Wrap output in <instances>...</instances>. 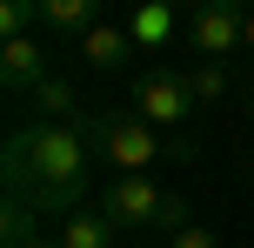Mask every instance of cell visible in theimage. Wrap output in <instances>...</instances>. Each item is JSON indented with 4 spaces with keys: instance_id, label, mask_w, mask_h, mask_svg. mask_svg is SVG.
Instances as JSON below:
<instances>
[{
    "instance_id": "5",
    "label": "cell",
    "mask_w": 254,
    "mask_h": 248,
    "mask_svg": "<svg viewBox=\"0 0 254 248\" xmlns=\"http://www.w3.org/2000/svg\"><path fill=\"white\" fill-rule=\"evenodd\" d=\"M134 114H147L154 128H188V114H194L188 74H181V67H147V74H134Z\"/></svg>"
},
{
    "instance_id": "11",
    "label": "cell",
    "mask_w": 254,
    "mask_h": 248,
    "mask_svg": "<svg viewBox=\"0 0 254 248\" xmlns=\"http://www.w3.org/2000/svg\"><path fill=\"white\" fill-rule=\"evenodd\" d=\"M181 74H188L194 107H201V101H221V94L234 87V67H228V61H194V67H181Z\"/></svg>"
},
{
    "instance_id": "9",
    "label": "cell",
    "mask_w": 254,
    "mask_h": 248,
    "mask_svg": "<svg viewBox=\"0 0 254 248\" xmlns=\"http://www.w3.org/2000/svg\"><path fill=\"white\" fill-rule=\"evenodd\" d=\"M127 34H134V47H161V40H174V0H140Z\"/></svg>"
},
{
    "instance_id": "8",
    "label": "cell",
    "mask_w": 254,
    "mask_h": 248,
    "mask_svg": "<svg viewBox=\"0 0 254 248\" xmlns=\"http://www.w3.org/2000/svg\"><path fill=\"white\" fill-rule=\"evenodd\" d=\"M40 20L54 34H87V27H101V0H40Z\"/></svg>"
},
{
    "instance_id": "10",
    "label": "cell",
    "mask_w": 254,
    "mask_h": 248,
    "mask_svg": "<svg viewBox=\"0 0 254 248\" xmlns=\"http://www.w3.org/2000/svg\"><path fill=\"white\" fill-rule=\"evenodd\" d=\"M121 242V228L107 222L101 208H87V215H74V222L61 228V248H114Z\"/></svg>"
},
{
    "instance_id": "12",
    "label": "cell",
    "mask_w": 254,
    "mask_h": 248,
    "mask_svg": "<svg viewBox=\"0 0 254 248\" xmlns=\"http://www.w3.org/2000/svg\"><path fill=\"white\" fill-rule=\"evenodd\" d=\"M34 242H40V215L7 195V208H0V248H34Z\"/></svg>"
},
{
    "instance_id": "19",
    "label": "cell",
    "mask_w": 254,
    "mask_h": 248,
    "mask_svg": "<svg viewBox=\"0 0 254 248\" xmlns=\"http://www.w3.org/2000/svg\"><path fill=\"white\" fill-rule=\"evenodd\" d=\"M188 7H201V0H188Z\"/></svg>"
},
{
    "instance_id": "17",
    "label": "cell",
    "mask_w": 254,
    "mask_h": 248,
    "mask_svg": "<svg viewBox=\"0 0 254 248\" xmlns=\"http://www.w3.org/2000/svg\"><path fill=\"white\" fill-rule=\"evenodd\" d=\"M248 47H254V13H248Z\"/></svg>"
},
{
    "instance_id": "15",
    "label": "cell",
    "mask_w": 254,
    "mask_h": 248,
    "mask_svg": "<svg viewBox=\"0 0 254 248\" xmlns=\"http://www.w3.org/2000/svg\"><path fill=\"white\" fill-rule=\"evenodd\" d=\"M161 248H221V235H214V228H201V222H188V228H174Z\"/></svg>"
},
{
    "instance_id": "16",
    "label": "cell",
    "mask_w": 254,
    "mask_h": 248,
    "mask_svg": "<svg viewBox=\"0 0 254 248\" xmlns=\"http://www.w3.org/2000/svg\"><path fill=\"white\" fill-rule=\"evenodd\" d=\"M34 248H61V235H40V242H34Z\"/></svg>"
},
{
    "instance_id": "1",
    "label": "cell",
    "mask_w": 254,
    "mask_h": 248,
    "mask_svg": "<svg viewBox=\"0 0 254 248\" xmlns=\"http://www.w3.org/2000/svg\"><path fill=\"white\" fill-rule=\"evenodd\" d=\"M0 181L13 201H27L34 215H67L94 188V141L80 121H34L7 141L0 155Z\"/></svg>"
},
{
    "instance_id": "18",
    "label": "cell",
    "mask_w": 254,
    "mask_h": 248,
    "mask_svg": "<svg viewBox=\"0 0 254 248\" xmlns=\"http://www.w3.org/2000/svg\"><path fill=\"white\" fill-rule=\"evenodd\" d=\"M241 7H248V13H254V0H241Z\"/></svg>"
},
{
    "instance_id": "13",
    "label": "cell",
    "mask_w": 254,
    "mask_h": 248,
    "mask_svg": "<svg viewBox=\"0 0 254 248\" xmlns=\"http://www.w3.org/2000/svg\"><path fill=\"white\" fill-rule=\"evenodd\" d=\"M34 94H40V114H47V121H80V101H74V87H67L61 74H47Z\"/></svg>"
},
{
    "instance_id": "3",
    "label": "cell",
    "mask_w": 254,
    "mask_h": 248,
    "mask_svg": "<svg viewBox=\"0 0 254 248\" xmlns=\"http://www.w3.org/2000/svg\"><path fill=\"white\" fill-rule=\"evenodd\" d=\"M80 128H87L94 155H101L114 174H147L154 161L167 155V141L154 134V121L134 114V107H101V114H80Z\"/></svg>"
},
{
    "instance_id": "4",
    "label": "cell",
    "mask_w": 254,
    "mask_h": 248,
    "mask_svg": "<svg viewBox=\"0 0 254 248\" xmlns=\"http://www.w3.org/2000/svg\"><path fill=\"white\" fill-rule=\"evenodd\" d=\"M181 40H188L194 54H207V61H221L228 47H248V7L241 0H201V7H188V20H181Z\"/></svg>"
},
{
    "instance_id": "2",
    "label": "cell",
    "mask_w": 254,
    "mask_h": 248,
    "mask_svg": "<svg viewBox=\"0 0 254 248\" xmlns=\"http://www.w3.org/2000/svg\"><path fill=\"white\" fill-rule=\"evenodd\" d=\"M101 215L121 228V235H174V228H188V201L167 195V188H154L147 174H114V181H101Z\"/></svg>"
},
{
    "instance_id": "7",
    "label": "cell",
    "mask_w": 254,
    "mask_h": 248,
    "mask_svg": "<svg viewBox=\"0 0 254 248\" xmlns=\"http://www.w3.org/2000/svg\"><path fill=\"white\" fill-rule=\"evenodd\" d=\"M54 67H47V54L34 47V40H7L0 47V87L7 94H20V87H40Z\"/></svg>"
},
{
    "instance_id": "14",
    "label": "cell",
    "mask_w": 254,
    "mask_h": 248,
    "mask_svg": "<svg viewBox=\"0 0 254 248\" xmlns=\"http://www.w3.org/2000/svg\"><path fill=\"white\" fill-rule=\"evenodd\" d=\"M27 20H40V0H0V34L27 40Z\"/></svg>"
},
{
    "instance_id": "6",
    "label": "cell",
    "mask_w": 254,
    "mask_h": 248,
    "mask_svg": "<svg viewBox=\"0 0 254 248\" xmlns=\"http://www.w3.org/2000/svg\"><path fill=\"white\" fill-rule=\"evenodd\" d=\"M80 61L94 67V74H127L134 81V34H127V27H87V34H80Z\"/></svg>"
}]
</instances>
